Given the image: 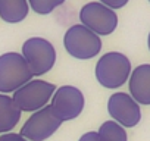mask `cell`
Returning <instances> with one entry per match:
<instances>
[{"mask_svg": "<svg viewBox=\"0 0 150 141\" xmlns=\"http://www.w3.org/2000/svg\"><path fill=\"white\" fill-rule=\"evenodd\" d=\"M63 3L65 0H28V5L31 6V9L38 15H49Z\"/></svg>", "mask_w": 150, "mask_h": 141, "instance_id": "5bb4252c", "label": "cell"}, {"mask_svg": "<svg viewBox=\"0 0 150 141\" xmlns=\"http://www.w3.org/2000/svg\"><path fill=\"white\" fill-rule=\"evenodd\" d=\"M108 110H109V115L115 119V122L127 128L135 126L141 119L138 103L129 94H125V93L112 94L108 102Z\"/></svg>", "mask_w": 150, "mask_h": 141, "instance_id": "9c48e42d", "label": "cell"}, {"mask_svg": "<svg viewBox=\"0 0 150 141\" xmlns=\"http://www.w3.org/2000/svg\"><path fill=\"white\" fill-rule=\"evenodd\" d=\"M21 118V109L15 104L13 99L0 94V134L8 132L16 126Z\"/></svg>", "mask_w": 150, "mask_h": 141, "instance_id": "7c38bea8", "label": "cell"}, {"mask_svg": "<svg viewBox=\"0 0 150 141\" xmlns=\"http://www.w3.org/2000/svg\"><path fill=\"white\" fill-rule=\"evenodd\" d=\"M100 141H127L125 129L115 121H106L99 129Z\"/></svg>", "mask_w": 150, "mask_h": 141, "instance_id": "4fadbf2b", "label": "cell"}, {"mask_svg": "<svg viewBox=\"0 0 150 141\" xmlns=\"http://www.w3.org/2000/svg\"><path fill=\"white\" fill-rule=\"evenodd\" d=\"M33 80V72L22 54L9 51L0 56V93H15Z\"/></svg>", "mask_w": 150, "mask_h": 141, "instance_id": "6da1fadb", "label": "cell"}, {"mask_svg": "<svg viewBox=\"0 0 150 141\" xmlns=\"http://www.w3.org/2000/svg\"><path fill=\"white\" fill-rule=\"evenodd\" d=\"M128 2H129V0H100V3H103L105 6H108V8L113 9V11L124 8Z\"/></svg>", "mask_w": 150, "mask_h": 141, "instance_id": "9a60e30c", "label": "cell"}, {"mask_svg": "<svg viewBox=\"0 0 150 141\" xmlns=\"http://www.w3.org/2000/svg\"><path fill=\"white\" fill-rule=\"evenodd\" d=\"M0 141H27V138H24L21 134H5L0 137Z\"/></svg>", "mask_w": 150, "mask_h": 141, "instance_id": "2e32d148", "label": "cell"}, {"mask_svg": "<svg viewBox=\"0 0 150 141\" xmlns=\"http://www.w3.org/2000/svg\"><path fill=\"white\" fill-rule=\"evenodd\" d=\"M28 12V0H0V18L8 24L22 22Z\"/></svg>", "mask_w": 150, "mask_h": 141, "instance_id": "8fae6325", "label": "cell"}, {"mask_svg": "<svg viewBox=\"0 0 150 141\" xmlns=\"http://www.w3.org/2000/svg\"><path fill=\"white\" fill-rule=\"evenodd\" d=\"M54 91V84L43 80H31L30 82L18 88L12 99L15 104L21 109V112H35L47 104Z\"/></svg>", "mask_w": 150, "mask_h": 141, "instance_id": "5b68a950", "label": "cell"}, {"mask_svg": "<svg viewBox=\"0 0 150 141\" xmlns=\"http://www.w3.org/2000/svg\"><path fill=\"white\" fill-rule=\"evenodd\" d=\"M22 56L31 69L33 77L44 75L56 62V50L53 44L41 37H31L24 41Z\"/></svg>", "mask_w": 150, "mask_h": 141, "instance_id": "277c9868", "label": "cell"}, {"mask_svg": "<svg viewBox=\"0 0 150 141\" xmlns=\"http://www.w3.org/2000/svg\"><path fill=\"white\" fill-rule=\"evenodd\" d=\"M147 44H149V50H150V32H149V38H147Z\"/></svg>", "mask_w": 150, "mask_h": 141, "instance_id": "ac0fdd59", "label": "cell"}, {"mask_svg": "<svg viewBox=\"0 0 150 141\" xmlns=\"http://www.w3.org/2000/svg\"><path fill=\"white\" fill-rule=\"evenodd\" d=\"M131 97L140 104H150V65L137 66L129 77Z\"/></svg>", "mask_w": 150, "mask_h": 141, "instance_id": "30bf717a", "label": "cell"}, {"mask_svg": "<svg viewBox=\"0 0 150 141\" xmlns=\"http://www.w3.org/2000/svg\"><path fill=\"white\" fill-rule=\"evenodd\" d=\"M50 107L62 122L72 121L78 118L84 109V96L78 88L63 85L54 91Z\"/></svg>", "mask_w": 150, "mask_h": 141, "instance_id": "ba28073f", "label": "cell"}, {"mask_svg": "<svg viewBox=\"0 0 150 141\" xmlns=\"http://www.w3.org/2000/svg\"><path fill=\"white\" fill-rule=\"evenodd\" d=\"M80 21L97 35H109L118 27V15L100 2H90L80 11Z\"/></svg>", "mask_w": 150, "mask_h": 141, "instance_id": "8992f818", "label": "cell"}, {"mask_svg": "<svg viewBox=\"0 0 150 141\" xmlns=\"http://www.w3.org/2000/svg\"><path fill=\"white\" fill-rule=\"evenodd\" d=\"M131 72L129 59L119 51L103 54L96 65V78L106 88H118L124 85Z\"/></svg>", "mask_w": 150, "mask_h": 141, "instance_id": "7a4b0ae2", "label": "cell"}, {"mask_svg": "<svg viewBox=\"0 0 150 141\" xmlns=\"http://www.w3.org/2000/svg\"><path fill=\"white\" fill-rule=\"evenodd\" d=\"M63 46L72 57L87 60L100 53L102 40L97 34L90 31L83 24H77L68 28V31L65 32Z\"/></svg>", "mask_w": 150, "mask_h": 141, "instance_id": "3957f363", "label": "cell"}, {"mask_svg": "<svg viewBox=\"0 0 150 141\" xmlns=\"http://www.w3.org/2000/svg\"><path fill=\"white\" fill-rule=\"evenodd\" d=\"M80 141H100V138H99V134L97 132H87V134H84L81 138H80Z\"/></svg>", "mask_w": 150, "mask_h": 141, "instance_id": "e0dca14e", "label": "cell"}, {"mask_svg": "<svg viewBox=\"0 0 150 141\" xmlns=\"http://www.w3.org/2000/svg\"><path fill=\"white\" fill-rule=\"evenodd\" d=\"M149 2H150V0H149Z\"/></svg>", "mask_w": 150, "mask_h": 141, "instance_id": "d6986e66", "label": "cell"}, {"mask_svg": "<svg viewBox=\"0 0 150 141\" xmlns=\"http://www.w3.org/2000/svg\"><path fill=\"white\" fill-rule=\"evenodd\" d=\"M60 123L62 121L53 113L52 107L44 106L28 118L21 129V135L30 141H44L59 129Z\"/></svg>", "mask_w": 150, "mask_h": 141, "instance_id": "52a82bcc", "label": "cell"}]
</instances>
